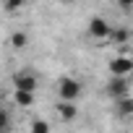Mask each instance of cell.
Instances as JSON below:
<instances>
[{
  "label": "cell",
  "instance_id": "obj_1",
  "mask_svg": "<svg viewBox=\"0 0 133 133\" xmlns=\"http://www.w3.org/2000/svg\"><path fill=\"white\" fill-rule=\"evenodd\" d=\"M81 91H84V86H81V81L73 78V76H63V78L57 81V97H60L63 102H78Z\"/></svg>",
  "mask_w": 133,
  "mask_h": 133
},
{
  "label": "cell",
  "instance_id": "obj_2",
  "mask_svg": "<svg viewBox=\"0 0 133 133\" xmlns=\"http://www.w3.org/2000/svg\"><path fill=\"white\" fill-rule=\"evenodd\" d=\"M104 94L112 97L115 102L123 99V97H128V94H130V81H128V76H110V81L104 84Z\"/></svg>",
  "mask_w": 133,
  "mask_h": 133
},
{
  "label": "cell",
  "instance_id": "obj_3",
  "mask_svg": "<svg viewBox=\"0 0 133 133\" xmlns=\"http://www.w3.org/2000/svg\"><path fill=\"white\" fill-rule=\"evenodd\" d=\"M86 34H89L91 39H110V37L115 34V29H112L102 16H94V18L89 21V26H86Z\"/></svg>",
  "mask_w": 133,
  "mask_h": 133
},
{
  "label": "cell",
  "instance_id": "obj_4",
  "mask_svg": "<svg viewBox=\"0 0 133 133\" xmlns=\"http://www.w3.org/2000/svg\"><path fill=\"white\" fill-rule=\"evenodd\" d=\"M110 76H130L133 73V60L130 57H125V55H120V57H112L110 60Z\"/></svg>",
  "mask_w": 133,
  "mask_h": 133
},
{
  "label": "cell",
  "instance_id": "obj_5",
  "mask_svg": "<svg viewBox=\"0 0 133 133\" xmlns=\"http://www.w3.org/2000/svg\"><path fill=\"white\" fill-rule=\"evenodd\" d=\"M13 86H16L18 91H31V94H34V89H37V78H34L31 73H26V71H18V73L13 76Z\"/></svg>",
  "mask_w": 133,
  "mask_h": 133
},
{
  "label": "cell",
  "instance_id": "obj_6",
  "mask_svg": "<svg viewBox=\"0 0 133 133\" xmlns=\"http://www.w3.org/2000/svg\"><path fill=\"white\" fill-rule=\"evenodd\" d=\"M55 112H57L65 123H73V120L78 117V107H76V102H63V99H57Z\"/></svg>",
  "mask_w": 133,
  "mask_h": 133
},
{
  "label": "cell",
  "instance_id": "obj_7",
  "mask_svg": "<svg viewBox=\"0 0 133 133\" xmlns=\"http://www.w3.org/2000/svg\"><path fill=\"white\" fill-rule=\"evenodd\" d=\"M115 112H117L120 117H130V115H133V97L128 94V97L117 99V102H115Z\"/></svg>",
  "mask_w": 133,
  "mask_h": 133
},
{
  "label": "cell",
  "instance_id": "obj_8",
  "mask_svg": "<svg viewBox=\"0 0 133 133\" xmlns=\"http://www.w3.org/2000/svg\"><path fill=\"white\" fill-rule=\"evenodd\" d=\"M16 102H18L21 107H29V104H34V94H31V91H18V89H16Z\"/></svg>",
  "mask_w": 133,
  "mask_h": 133
},
{
  "label": "cell",
  "instance_id": "obj_9",
  "mask_svg": "<svg viewBox=\"0 0 133 133\" xmlns=\"http://www.w3.org/2000/svg\"><path fill=\"white\" fill-rule=\"evenodd\" d=\"M26 5V0H3V8L8 11V13H13V11H21Z\"/></svg>",
  "mask_w": 133,
  "mask_h": 133
},
{
  "label": "cell",
  "instance_id": "obj_10",
  "mask_svg": "<svg viewBox=\"0 0 133 133\" xmlns=\"http://www.w3.org/2000/svg\"><path fill=\"white\" fill-rule=\"evenodd\" d=\"M31 133H50V123L47 120H34L31 123Z\"/></svg>",
  "mask_w": 133,
  "mask_h": 133
},
{
  "label": "cell",
  "instance_id": "obj_11",
  "mask_svg": "<svg viewBox=\"0 0 133 133\" xmlns=\"http://www.w3.org/2000/svg\"><path fill=\"white\" fill-rule=\"evenodd\" d=\"M11 42H13V47H26V42H29V37H26L24 31H16V34L11 37Z\"/></svg>",
  "mask_w": 133,
  "mask_h": 133
},
{
  "label": "cell",
  "instance_id": "obj_12",
  "mask_svg": "<svg viewBox=\"0 0 133 133\" xmlns=\"http://www.w3.org/2000/svg\"><path fill=\"white\" fill-rule=\"evenodd\" d=\"M112 39H115V42H125V39H128V29H115Z\"/></svg>",
  "mask_w": 133,
  "mask_h": 133
},
{
  "label": "cell",
  "instance_id": "obj_13",
  "mask_svg": "<svg viewBox=\"0 0 133 133\" xmlns=\"http://www.w3.org/2000/svg\"><path fill=\"white\" fill-rule=\"evenodd\" d=\"M117 3H120L123 8H133V0H117Z\"/></svg>",
  "mask_w": 133,
  "mask_h": 133
},
{
  "label": "cell",
  "instance_id": "obj_14",
  "mask_svg": "<svg viewBox=\"0 0 133 133\" xmlns=\"http://www.w3.org/2000/svg\"><path fill=\"white\" fill-rule=\"evenodd\" d=\"M57 3H63V5H71V3H76V0H57Z\"/></svg>",
  "mask_w": 133,
  "mask_h": 133
}]
</instances>
